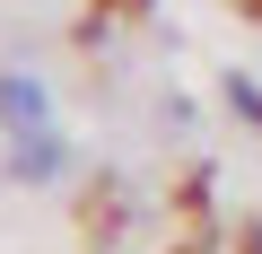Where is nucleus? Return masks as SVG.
<instances>
[{
    "label": "nucleus",
    "instance_id": "nucleus-1",
    "mask_svg": "<svg viewBox=\"0 0 262 254\" xmlns=\"http://www.w3.org/2000/svg\"><path fill=\"white\" fill-rule=\"evenodd\" d=\"M0 132H9V149H27V141H61V132H53V96H44L35 70H0Z\"/></svg>",
    "mask_w": 262,
    "mask_h": 254
},
{
    "label": "nucleus",
    "instance_id": "nucleus-2",
    "mask_svg": "<svg viewBox=\"0 0 262 254\" xmlns=\"http://www.w3.org/2000/svg\"><path fill=\"white\" fill-rule=\"evenodd\" d=\"M227 105H236L245 123H262V88H253V79H227Z\"/></svg>",
    "mask_w": 262,
    "mask_h": 254
},
{
    "label": "nucleus",
    "instance_id": "nucleus-3",
    "mask_svg": "<svg viewBox=\"0 0 262 254\" xmlns=\"http://www.w3.org/2000/svg\"><path fill=\"white\" fill-rule=\"evenodd\" d=\"M245 254H262V228H245Z\"/></svg>",
    "mask_w": 262,
    "mask_h": 254
}]
</instances>
